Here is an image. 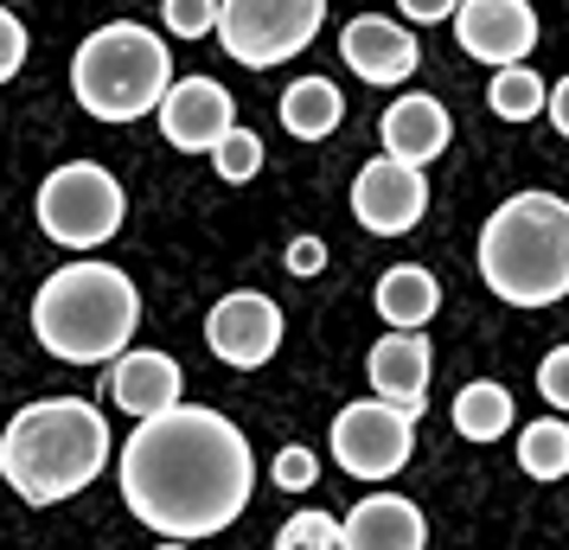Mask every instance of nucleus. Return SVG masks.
<instances>
[{"label": "nucleus", "mask_w": 569, "mask_h": 550, "mask_svg": "<svg viewBox=\"0 0 569 550\" xmlns=\"http://www.w3.org/2000/svg\"><path fill=\"white\" fill-rule=\"evenodd\" d=\"M116 480H122V506L148 531L173 544H199L243 519L257 493V454L231 417L206 403H180L154 422H134Z\"/></svg>", "instance_id": "obj_1"}, {"label": "nucleus", "mask_w": 569, "mask_h": 550, "mask_svg": "<svg viewBox=\"0 0 569 550\" xmlns=\"http://www.w3.org/2000/svg\"><path fill=\"white\" fill-rule=\"evenodd\" d=\"M109 422L90 397H39L0 429V480L27 506H64L109 468Z\"/></svg>", "instance_id": "obj_2"}, {"label": "nucleus", "mask_w": 569, "mask_h": 550, "mask_svg": "<svg viewBox=\"0 0 569 550\" xmlns=\"http://www.w3.org/2000/svg\"><path fill=\"white\" fill-rule=\"evenodd\" d=\"M141 327V289L116 262H64L32 294V340L58 366H116Z\"/></svg>", "instance_id": "obj_3"}, {"label": "nucleus", "mask_w": 569, "mask_h": 550, "mask_svg": "<svg viewBox=\"0 0 569 550\" xmlns=\"http://www.w3.org/2000/svg\"><path fill=\"white\" fill-rule=\"evenodd\" d=\"M473 262L506 308H557L569 294V199L538 186L512 192L499 211H487Z\"/></svg>", "instance_id": "obj_4"}, {"label": "nucleus", "mask_w": 569, "mask_h": 550, "mask_svg": "<svg viewBox=\"0 0 569 550\" xmlns=\"http://www.w3.org/2000/svg\"><path fill=\"white\" fill-rule=\"evenodd\" d=\"M173 52L167 39L148 32L141 20H109L78 46L71 58V97L90 109L97 122H141L160 116L167 90H173Z\"/></svg>", "instance_id": "obj_5"}, {"label": "nucleus", "mask_w": 569, "mask_h": 550, "mask_svg": "<svg viewBox=\"0 0 569 550\" xmlns=\"http://www.w3.org/2000/svg\"><path fill=\"white\" fill-rule=\"evenodd\" d=\"M32 211H39V231L52 237L58 250H103L129 218V192L97 160H64V167L46 173Z\"/></svg>", "instance_id": "obj_6"}, {"label": "nucleus", "mask_w": 569, "mask_h": 550, "mask_svg": "<svg viewBox=\"0 0 569 550\" xmlns=\"http://www.w3.org/2000/svg\"><path fill=\"white\" fill-rule=\"evenodd\" d=\"M320 27H327V0H224L218 46L243 71H276L308 52Z\"/></svg>", "instance_id": "obj_7"}, {"label": "nucleus", "mask_w": 569, "mask_h": 550, "mask_svg": "<svg viewBox=\"0 0 569 550\" xmlns=\"http://www.w3.org/2000/svg\"><path fill=\"white\" fill-rule=\"evenodd\" d=\"M410 454H416V417L385 403V397L346 403L333 417V461L352 480H390V473L410 468Z\"/></svg>", "instance_id": "obj_8"}, {"label": "nucleus", "mask_w": 569, "mask_h": 550, "mask_svg": "<svg viewBox=\"0 0 569 550\" xmlns=\"http://www.w3.org/2000/svg\"><path fill=\"white\" fill-rule=\"evenodd\" d=\"M429 211V173L410 167V160H365L359 180H352V218H359L371 237H403L422 224Z\"/></svg>", "instance_id": "obj_9"}, {"label": "nucleus", "mask_w": 569, "mask_h": 550, "mask_svg": "<svg viewBox=\"0 0 569 550\" xmlns=\"http://www.w3.org/2000/svg\"><path fill=\"white\" fill-rule=\"evenodd\" d=\"M538 7L531 0H461L455 13V46L480 58L487 71H512L538 52Z\"/></svg>", "instance_id": "obj_10"}, {"label": "nucleus", "mask_w": 569, "mask_h": 550, "mask_svg": "<svg viewBox=\"0 0 569 550\" xmlns=\"http://www.w3.org/2000/svg\"><path fill=\"white\" fill-rule=\"evenodd\" d=\"M206 346L237 371H257L282 352V308L262 289H231L206 314Z\"/></svg>", "instance_id": "obj_11"}, {"label": "nucleus", "mask_w": 569, "mask_h": 550, "mask_svg": "<svg viewBox=\"0 0 569 550\" xmlns=\"http://www.w3.org/2000/svg\"><path fill=\"white\" fill-rule=\"evenodd\" d=\"M339 58H346V71L359 83L397 90V83L416 78L422 46H416V32L403 27V20H390V13H359V20H346V32H339Z\"/></svg>", "instance_id": "obj_12"}, {"label": "nucleus", "mask_w": 569, "mask_h": 550, "mask_svg": "<svg viewBox=\"0 0 569 550\" xmlns=\"http://www.w3.org/2000/svg\"><path fill=\"white\" fill-rule=\"evenodd\" d=\"M237 129V103L218 78H180L160 103V134L180 154H218V141Z\"/></svg>", "instance_id": "obj_13"}, {"label": "nucleus", "mask_w": 569, "mask_h": 550, "mask_svg": "<svg viewBox=\"0 0 569 550\" xmlns=\"http://www.w3.org/2000/svg\"><path fill=\"white\" fill-rule=\"evenodd\" d=\"M180 359L173 352H154V346H129L116 366H109V403L134 422H154L167 410H180Z\"/></svg>", "instance_id": "obj_14"}, {"label": "nucleus", "mask_w": 569, "mask_h": 550, "mask_svg": "<svg viewBox=\"0 0 569 550\" xmlns=\"http://www.w3.org/2000/svg\"><path fill=\"white\" fill-rule=\"evenodd\" d=\"M378 141H385L390 160L429 167V160L455 141L448 103H441V97H429V90H403V97H390V109L378 116Z\"/></svg>", "instance_id": "obj_15"}, {"label": "nucleus", "mask_w": 569, "mask_h": 550, "mask_svg": "<svg viewBox=\"0 0 569 550\" xmlns=\"http://www.w3.org/2000/svg\"><path fill=\"white\" fill-rule=\"evenodd\" d=\"M365 371H371V391L385 397V403L422 417V403H429V378H436V352H429L422 333H385V340L371 346Z\"/></svg>", "instance_id": "obj_16"}, {"label": "nucleus", "mask_w": 569, "mask_h": 550, "mask_svg": "<svg viewBox=\"0 0 569 550\" xmlns=\"http://www.w3.org/2000/svg\"><path fill=\"white\" fill-rule=\"evenodd\" d=\"M346 550H429V519L403 493H371L346 512Z\"/></svg>", "instance_id": "obj_17"}, {"label": "nucleus", "mask_w": 569, "mask_h": 550, "mask_svg": "<svg viewBox=\"0 0 569 550\" xmlns=\"http://www.w3.org/2000/svg\"><path fill=\"white\" fill-rule=\"evenodd\" d=\"M371 308L385 314L390 333H422L441 314V282L422 262H390L378 276V289H371Z\"/></svg>", "instance_id": "obj_18"}, {"label": "nucleus", "mask_w": 569, "mask_h": 550, "mask_svg": "<svg viewBox=\"0 0 569 550\" xmlns=\"http://www.w3.org/2000/svg\"><path fill=\"white\" fill-rule=\"evenodd\" d=\"M512 417H518V403L499 378L461 384V391H455V410H448V422H455L461 442H499V436H512Z\"/></svg>", "instance_id": "obj_19"}, {"label": "nucleus", "mask_w": 569, "mask_h": 550, "mask_svg": "<svg viewBox=\"0 0 569 550\" xmlns=\"http://www.w3.org/2000/svg\"><path fill=\"white\" fill-rule=\"evenodd\" d=\"M339 122H346V97L333 78H295L282 90V129L295 141H327L339 134Z\"/></svg>", "instance_id": "obj_20"}, {"label": "nucleus", "mask_w": 569, "mask_h": 550, "mask_svg": "<svg viewBox=\"0 0 569 550\" xmlns=\"http://www.w3.org/2000/svg\"><path fill=\"white\" fill-rule=\"evenodd\" d=\"M487 109L499 116V122H538L543 109H550V83L531 71V64H512V71H492L487 83Z\"/></svg>", "instance_id": "obj_21"}, {"label": "nucleus", "mask_w": 569, "mask_h": 550, "mask_svg": "<svg viewBox=\"0 0 569 550\" xmlns=\"http://www.w3.org/2000/svg\"><path fill=\"white\" fill-rule=\"evenodd\" d=\"M518 468L531 480H563L569 473V417H538L518 429Z\"/></svg>", "instance_id": "obj_22"}, {"label": "nucleus", "mask_w": 569, "mask_h": 550, "mask_svg": "<svg viewBox=\"0 0 569 550\" xmlns=\"http://www.w3.org/2000/svg\"><path fill=\"white\" fill-rule=\"evenodd\" d=\"M276 550H346V524L333 512H295L276 531Z\"/></svg>", "instance_id": "obj_23"}, {"label": "nucleus", "mask_w": 569, "mask_h": 550, "mask_svg": "<svg viewBox=\"0 0 569 550\" xmlns=\"http://www.w3.org/2000/svg\"><path fill=\"white\" fill-rule=\"evenodd\" d=\"M211 167H218V180H231V186L257 180V173H262V134L237 122V129L224 134V141H218V154H211Z\"/></svg>", "instance_id": "obj_24"}, {"label": "nucleus", "mask_w": 569, "mask_h": 550, "mask_svg": "<svg viewBox=\"0 0 569 550\" xmlns=\"http://www.w3.org/2000/svg\"><path fill=\"white\" fill-rule=\"evenodd\" d=\"M218 13H224V0H160V20L173 39H206L218 32Z\"/></svg>", "instance_id": "obj_25"}, {"label": "nucleus", "mask_w": 569, "mask_h": 550, "mask_svg": "<svg viewBox=\"0 0 569 550\" xmlns=\"http://www.w3.org/2000/svg\"><path fill=\"white\" fill-rule=\"evenodd\" d=\"M269 480L282 487V493H308L313 480H320V461H313V448H295L288 442L276 461H269Z\"/></svg>", "instance_id": "obj_26"}, {"label": "nucleus", "mask_w": 569, "mask_h": 550, "mask_svg": "<svg viewBox=\"0 0 569 550\" xmlns=\"http://www.w3.org/2000/svg\"><path fill=\"white\" fill-rule=\"evenodd\" d=\"M538 391H543V403H550L557 417H569V346H550V352H543Z\"/></svg>", "instance_id": "obj_27"}, {"label": "nucleus", "mask_w": 569, "mask_h": 550, "mask_svg": "<svg viewBox=\"0 0 569 550\" xmlns=\"http://www.w3.org/2000/svg\"><path fill=\"white\" fill-rule=\"evenodd\" d=\"M20 64H27V27H20V13L0 7V83L20 78Z\"/></svg>", "instance_id": "obj_28"}, {"label": "nucleus", "mask_w": 569, "mask_h": 550, "mask_svg": "<svg viewBox=\"0 0 569 550\" xmlns=\"http://www.w3.org/2000/svg\"><path fill=\"white\" fill-rule=\"evenodd\" d=\"M282 269H288V276H301V282L320 276V269H327V243H320V237H295V243H288V257H282Z\"/></svg>", "instance_id": "obj_29"}, {"label": "nucleus", "mask_w": 569, "mask_h": 550, "mask_svg": "<svg viewBox=\"0 0 569 550\" xmlns=\"http://www.w3.org/2000/svg\"><path fill=\"white\" fill-rule=\"evenodd\" d=\"M397 13H403L410 27H441V20L461 13V0H397Z\"/></svg>", "instance_id": "obj_30"}, {"label": "nucleus", "mask_w": 569, "mask_h": 550, "mask_svg": "<svg viewBox=\"0 0 569 550\" xmlns=\"http://www.w3.org/2000/svg\"><path fill=\"white\" fill-rule=\"evenodd\" d=\"M543 116H550V129H557V134L569 141V71H563L557 83H550V109H543Z\"/></svg>", "instance_id": "obj_31"}, {"label": "nucleus", "mask_w": 569, "mask_h": 550, "mask_svg": "<svg viewBox=\"0 0 569 550\" xmlns=\"http://www.w3.org/2000/svg\"><path fill=\"white\" fill-rule=\"evenodd\" d=\"M154 550H192V544H173V538H160V544Z\"/></svg>", "instance_id": "obj_32"}]
</instances>
